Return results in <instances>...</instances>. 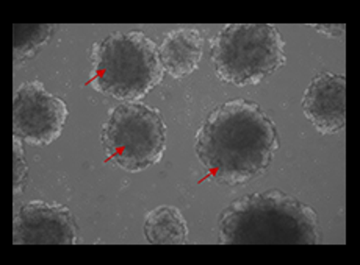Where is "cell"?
<instances>
[{"label": "cell", "instance_id": "5", "mask_svg": "<svg viewBox=\"0 0 360 265\" xmlns=\"http://www.w3.org/2000/svg\"><path fill=\"white\" fill-rule=\"evenodd\" d=\"M101 142L105 161L136 173L162 161L166 125L155 108L141 102H122L108 113Z\"/></svg>", "mask_w": 360, "mask_h": 265}, {"label": "cell", "instance_id": "8", "mask_svg": "<svg viewBox=\"0 0 360 265\" xmlns=\"http://www.w3.org/2000/svg\"><path fill=\"white\" fill-rule=\"evenodd\" d=\"M302 111L307 121L321 135H337L346 127L345 75L321 72L311 79L304 90Z\"/></svg>", "mask_w": 360, "mask_h": 265}, {"label": "cell", "instance_id": "4", "mask_svg": "<svg viewBox=\"0 0 360 265\" xmlns=\"http://www.w3.org/2000/svg\"><path fill=\"white\" fill-rule=\"evenodd\" d=\"M210 57L218 79L254 86L285 66V41L271 24H229L214 36Z\"/></svg>", "mask_w": 360, "mask_h": 265}, {"label": "cell", "instance_id": "2", "mask_svg": "<svg viewBox=\"0 0 360 265\" xmlns=\"http://www.w3.org/2000/svg\"><path fill=\"white\" fill-rule=\"evenodd\" d=\"M221 245H320V219L315 209L279 189L237 198L218 217Z\"/></svg>", "mask_w": 360, "mask_h": 265}, {"label": "cell", "instance_id": "6", "mask_svg": "<svg viewBox=\"0 0 360 265\" xmlns=\"http://www.w3.org/2000/svg\"><path fill=\"white\" fill-rule=\"evenodd\" d=\"M69 109L38 80L20 83L13 99V136L32 147H47L63 132Z\"/></svg>", "mask_w": 360, "mask_h": 265}, {"label": "cell", "instance_id": "12", "mask_svg": "<svg viewBox=\"0 0 360 265\" xmlns=\"http://www.w3.org/2000/svg\"><path fill=\"white\" fill-rule=\"evenodd\" d=\"M13 170H15V177H13V193L18 197L29 186V165H27L25 161L24 141L18 136H13Z\"/></svg>", "mask_w": 360, "mask_h": 265}, {"label": "cell", "instance_id": "9", "mask_svg": "<svg viewBox=\"0 0 360 265\" xmlns=\"http://www.w3.org/2000/svg\"><path fill=\"white\" fill-rule=\"evenodd\" d=\"M204 53V36L195 27H180L171 30L158 46V57L165 72L182 80L198 71Z\"/></svg>", "mask_w": 360, "mask_h": 265}, {"label": "cell", "instance_id": "3", "mask_svg": "<svg viewBox=\"0 0 360 265\" xmlns=\"http://www.w3.org/2000/svg\"><path fill=\"white\" fill-rule=\"evenodd\" d=\"M158 46L143 32H115L96 43L88 85L99 94L138 102L163 81Z\"/></svg>", "mask_w": 360, "mask_h": 265}, {"label": "cell", "instance_id": "10", "mask_svg": "<svg viewBox=\"0 0 360 265\" xmlns=\"http://www.w3.org/2000/svg\"><path fill=\"white\" fill-rule=\"evenodd\" d=\"M143 233L152 245H185L188 242V225L180 209L162 205L148 212Z\"/></svg>", "mask_w": 360, "mask_h": 265}, {"label": "cell", "instance_id": "7", "mask_svg": "<svg viewBox=\"0 0 360 265\" xmlns=\"http://www.w3.org/2000/svg\"><path fill=\"white\" fill-rule=\"evenodd\" d=\"M15 245H74L79 243V226L66 205L32 200L15 208Z\"/></svg>", "mask_w": 360, "mask_h": 265}, {"label": "cell", "instance_id": "13", "mask_svg": "<svg viewBox=\"0 0 360 265\" xmlns=\"http://www.w3.org/2000/svg\"><path fill=\"white\" fill-rule=\"evenodd\" d=\"M311 27L328 38H343L346 32L345 24H316Z\"/></svg>", "mask_w": 360, "mask_h": 265}, {"label": "cell", "instance_id": "11", "mask_svg": "<svg viewBox=\"0 0 360 265\" xmlns=\"http://www.w3.org/2000/svg\"><path fill=\"white\" fill-rule=\"evenodd\" d=\"M53 30L55 25L52 24H16L13 27V32H15V43H13L15 46V52H13L15 64L18 66L25 60L37 57L41 48L49 43Z\"/></svg>", "mask_w": 360, "mask_h": 265}, {"label": "cell", "instance_id": "1", "mask_svg": "<svg viewBox=\"0 0 360 265\" xmlns=\"http://www.w3.org/2000/svg\"><path fill=\"white\" fill-rule=\"evenodd\" d=\"M279 149L276 125L259 103L235 99L214 108L196 132L199 163L221 186L262 177Z\"/></svg>", "mask_w": 360, "mask_h": 265}]
</instances>
